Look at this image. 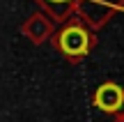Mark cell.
<instances>
[{"instance_id": "obj_1", "label": "cell", "mask_w": 124, "mask_h": 122, "mask_svg": "<svg viewBox=\"0 0 124 122\" xmlns=\"http://www.w3.org/2000/svg\"><path fill=\"white\" fill-rule=\"evenodd\" d=\"M92 46L90 32L80 23H67L58 35V49L67 58H83Z\"/></svg>"}, {"instance_id": "obj_2", "label": "cell", "mask_w": 124, "mask_h": 122, "mask_svg": "<svg viewBox=\"0 0 124 122\" xmlns=\"http://www.w3.org/2000/svg\"><path fill=\"white\" fill-rule=\"evenodd\" d=\"M94 106L103 113H117L124 106V90L117 83H103L94 92Z\"/></svg>"}, {"instance_id": "obj_3", "label": "cell", "mask_w": 124, "mask_h": 122, "mask_svg": "<svg viewBox=\"0 0 124 122\" xmlns=\"http://www.w3.org/2000/svg\"><path fill=\"white\" fill-rule=\"evenodd\" d=\"M46 2H48L51 7H55V9H64L67 5L71 2V0H46Z\"/></svg>"}]
</instances>
